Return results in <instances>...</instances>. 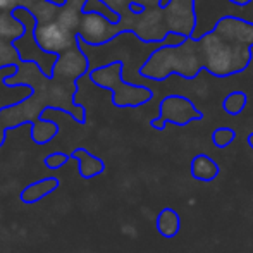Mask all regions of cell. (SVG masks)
<instances>
[{
  "instance_id": "obj_1",
  "label": "cell",
  "mask_w": 253,
  "mask_h": 253,
  "mask_svg": "<svg viewBox=\"0 0 253 253\" xmlns=\"http://www.w3.org/2000/svg\"><path fill=\"white\" fill-rule=\"evenodd\" d=\"M3 86H28L33 93L21 102L0 107V148L5 143L7 131L16 129L23 124L33 126L40 123L42 114L47 109L67 112L80 124L86 123V110L74 100L78 84L57 78H47L35 64H19L17 73L3 80Z\"/></svg>"
},
{
  "instance_id": "obj_2",
  "label": "cell",
  "mask_w": 253,
  "mask_h": 253,
  "mask_svg": "<svg viewBox=\"0 0 253 253\" xmlns=\"http://www.w3.org/2000/svg\"><path fill=\"white\" fill-rule=\"evenodd\" d=\"M88 78L97 86L112 91V103L116 107H140L152 100V90L124 80V67L119 60L102 66L88 73Z\"/></svg>"
},
{
  "instance_id": "obj_3",
  "label": "cell",
  "mask_w": 253,
  "mask_h": 253,
  "mask_svg": "<svg viewBox=\"0 0 253 253\" xmlns=\"http://www.w3.org/2000/svg\"><path fill=\"white\" fill-rule=\"evenodd\" d=\"M202 53L205 59V69L213 76H229L243 71L250 60V50L245 45H231L222 37L212 31L207 33L200 42Z\"/></svg>"
},
{
  "instance_id": "obj_4",
  "label": "cell",
  "mask_w": 253,
  "mask_h": 253,
  "mask_svg": "<svg viewBox=\"0 0 253 253\" xmlns=\"http://www.w3.org/2000/svg\"><path fill=\"white\" fill-rule=\"evenodd\" d=\"M193 52V48H186L183 45H177V47H174V45L160 47L141 66L140 74L155 81L166 80L172 73L183 74L184 78H193L191 73L197 74L202 67L200 62H198V57Z\"/></svg>"
},
{
  "instance_id": "obj_5",
  "label": "cell",
  "mask_w": 253,
  "mask_h": 253,
  "mask_svg": "<svg viewBox=\"0 0 253 253\" xmlns=\"http://www.w3.org/2000/svg\"><path fill=\"white\" fill-rule=\"evenodd\" d=\"M16 19H19L24 24L26 31L21 38L14 42V48L17 50V55L21 59V64H35L38 69L45 74L47 78L53 76V69L59 60V55L55 53H48L38 45L37 38H35V30H37V19H35L33 12L28 7H17L12 10Z\"/></svg>"
},
{
  "instance_id": "obj_6",
  "label": "cell",
  "mask_w": 253,
  "mask_h": 253,
  "mask_svg": "<svg viewBox=\"0 0 253 253\" xmlns=\"http://www.w3.org/2000/svg\"><path fill=\"white\" fill-rule=\"evenodd\" d=\"M203 114L193 102L179 95H169L160 102V114L157 119H152L150 126L155 129H166V124H176V126H186L193 121H200Z\"/></svg>"
},
{
  "instance_id": "obj_7",
  "label": "cell",
  "mask_w": 253,
  "mask_h": 253,
  "mask_svg": "<svg viewBox=\"0 0 253 253\" xmlns=\"http://www.w3.org/2000/svg\"><path fill=\"white\" fill-rule=\"evenodd\" d=\"M35 38H37L38 45H40L45 52L55 53V55H62L64 52L71 50V48L80 47V43H78V35L71 33L69 30L60 26L57 21L37 24Z\"/></svg>"
},
{
  "instance_id": "obj_8",
  "label": "cell",
  "mask_w": 253,
  "mask_h": 253,
  "mask_svg": "<svg viewBox=\"0 0 253 253\" xmlns=\"http://www.w3.org/2000/svg\"><path fill=\"white\" fill-rule=\"evenodd\" d=\"M117 24L110 23L98 14H83L78 28V37L81 42L91 47H102L117 37Z\"/></svg>"
},
{
  "instance_id": "obj_9",
  "label": "cell",
  "mask_w": 253,
  "mask_h": 253,
  "mask_svg": "<svg viewBox=\"0 0 253 253\" xmlns=\"http://www.w3.org/2000/svg\"><path fill=\"white\" fill-rule=\"evenodd\" d=\"M88 73H90L88 57L84 55V52L81 50L80 47H76V48H71V50L64 52L62 55H59V60H57V64H55L52 78L78 84V80Z\"/></svg>"
},
{
  "instance_id": "obj_10",
  "label": "cell",
  "mask_w": 253,
  "mask_h": 253,
  "mask_svg": "<svg viewBox=\"0 0 253 253\" xmlns=\"http://www.w3.org/2000/svg\"><path fill=\"white\" fill-rule=\"evenodd\" d=\"M215 33L226 38V42H234L238 45H245L250 40L253 42V28L245 21L236 19V17L220 19L215 26Z\"/></svg>"
},
{
  "instance_id": "obj_11",
  "label": "cell",
  "mask_w": 253,
  "mask_h": 253,
  "mask_svg": "<svg viewBox=\"0 0 253 253\" xmlns=\"http://www.w3.org/2000/svg\"><path fill=\"white\" fill-rule=\"evenodd\" d=\"M71 159L78 160V172L83 179H93V177L100 176L105 170V162L100 157L93 155L86 150V148H76L71 153Z\"/></svg>"
},
{
  "instance_id": "obj_12",
  "label": "cell",
  "mask_w": 253,
  "mask_h": 253,
  "mask_svg": "<svg viewBox=\"0 0 253 253\" xmlns=\"http://www.w3.org/2000/svg\"><path fill=\"white\" fill-rule=\"evenodd\" d=\"M60 186V181L57 177H43V179H38L35 183L28 184L23 191L19 193V200L26 205H33L43 200L45 197H48L50 193Z\"/></svg>"
},
{
  "instance_id": "obj_13",
  "label": "cell",
  "mask_w": 253,
  "mask_h": 253,
  "mask_svg": "<svg viewBox=\"0 0 253 253\" xmlns=\"http://www.w3.org/2000/svg\"><path fill=\"white\" fill-rule=\"evenodd\" d=\"M190 172L191 177L197 181H203V183H210V181L217 179L220 169L217 166V162L213 159H210L205 153H200V155L193 157L190 166Z\"/></svg>"
},
{
  "instance_id": "obj_14",
  "label": "cell",
  "mask_w": 253,
  "mask_h": 253,
  "mask_svg": "<svg viewBox=\"0 0 253 253\" xmlns=\"http://www.w3.org/2000/svg\"><path fill=\"white\" fill-rule=\"evenodd\" d=\"M155 227H157V233L160 234L162 238H176L177 233L181 231V217L179 213L176 212L174 209L170 207H166L159 212L155 220Z\"/></svg>"
},
{
  "instance_id": "obj_15",
  "label": "cell",
  "mask_w": 253,
  "mask_h": 253,
  "mask_svg": "<svg viewBox=\"0 0 253 253\" xmlns=\"http://www.w3.org/2000/svg\"><path fill=\"white\" fill-rule=\"evenodd\" d=\"M26 31L24 24L16 19L12 10H0V38L7 42H16Z\"/></svg>"
},
{
  "instance_id": "obj_16",
  "label": "cell",
  "mask_w": 253,
  "mask_h": 253,
  "mask_svg": "<svg viewBox=\"0 0 253 253\" xmlns=\"http://www.w3.org/2000/svg\"><path fill=\"white\" fill-rule=\"evenodd\" d=\"M59 134V124L48 119H42L40 123L31 126V140L37 145H47Z\"/></svg>"
},
{
  "instance_id": "obj_17",
  "label": "cell",
  "mask_w": 253,
  "mask_h": 253,
  "mask_svg": "<svg viewBox=\"0 0 253 253\" xmlns=\"http://www.w3.org/2000/svg\"><path fill=\"white\" fill-rule=\"evenodd\" d=\"M81 16H83V12H81L80 9L69 5V3H64V5H60L55 21L60 24V26H64L66 30H69L71 33L78 35V28H80V23H81Z\"/></svg>"
},
{
  "instance_id": "obj_18",
  "label": "cell",
  "mask_w": 253,
  "mask_h": 253,
  "mask_svg": "<svg viewBox=\"0 0 253 253\" xmlns=\"http://www.w3.org/2000/svg\"><path fill=\"white\" fill-rule=\"evenodd\" d=\"M83 14H98V16H103L105 19H109L110 23L119 24L121 23V16L103 0H86L81 9Z\"/></svg>"
},
{
  "instance_id": "obj_19",
  "label": "cell",
  "mask_w": 253,
  "mask_h": 253,
  "mask_svg": "<svg viewBox=\"0 0 253 253\" xmlns=\"http://www.w3.org/2000/svg\"><path fill=\"white\" fill-rule=\"evenodd\" d=\"M247 107V95L243 91H233L229 93L222 102V109L226 110L229 116H238L241 114Z\"/></svg>"
},
{
  "instance_id": "obj_20",
  "label": "cell",
  "mask_w": 253,
  "mask_h": 253,
  "mask_svg": "<svg viewBox=\"0 0 253 253\" xmlns=\"http://www.w3.org/2000/svg\"><path fill=\"white\" fill-rule=\"evenodd\" d=\"M19 64L21 59L14 48V43L0 38V69H5L9 66H19Z\"/></svg>"
},
{
  "instance_id": "obj_21",
  "label": "cell",
  "mask_w": 253,
  "mask_h": 253,
  "mask_svg": "<svg viewBox=\"0 0 253 253\" xmlns=\"http://www.w3.org/2000/svg\"><path fill=\"white\" fill-rule=\"evenodd\" d=\"M236 138V133L231 127H219L212 133V141L217 148H227Z\"/></svg>"
},
{
  "instance_id": "obj_22",
  "label": "cell",
  "mask_w": 253,
  "mask_h": 253,
  "mask_svg": "<svg viewBox=\"0 0 253 253\" xmlns=\"http://www.w3.org/2000/svg\"><path fill=\"white\" fill-rule=\"evenodd\" d=\"M67 160H71V155L62 153V152H53V153H48V155L45 157L43 162H45V167H47V169L55 170V169H60Z\"/></svg>"
},
{
  "instance_id": "obj_23",
  "label": "cell",
  "mask_w": 253,
  "mask_h": 253,
  "mask_svg": "<svg viewBox=\"0 0 253 253\" xmlns=\"http://www.w3.org/2000/svg\"><path fill=\"white\" fill-rule=\"evenodd\" d=\"M17 7H23L21 0H0V10H14Z\"/></svg>"
},
{
  "instance_id": "obj_24",
  "label": "cell",
  "mask_w": 253,
  "mask_h": 253,
  "mask_svg": "<svg viewBox=\"0 0 253 253\" xmlns=\"http://www.w3.org/2000/svg\"><path fill=\"white\" fill-rule=\"evenodd\" d=\"M21 2H23V7H28L30 10H33V9H37L38 5H42L45 0H21Z\"/></svg>"
},
{
  "instance_id": "obj_25",
  "label": "cell",
  "mask_w": 253,
  "mask_h": 253,
  "mask_svg": "<svg viewBox=\"0 0 253 253\" xmlns=\"http://www.w3.org/2000/svg\"><path fill=\"white\" fill-rule=\"evenodd\" d=\"M133 2L143 5L145 9H147V5H155V3H159V5H160V0H133Z\"/></svg>"
},
{
  "instance_id": "obj_26",
  "label": "cell",
  "mask_w": 253,
  "mask_h": 253,
  "mask_svg": "<svg viewBox=\"0 0 253 253\" xmlns=\"http://www.w3.org/2000/svg\"><path fill=\"white\" fill-rule=\"evenodd\" d=\"M84 2H86V0H66V3H69V5L76 7V9H80V10L83 9Z\"/></svg>"
},
{
  "instance_id": "obj_27",
  "label": "cell",
  "mask_w": 253,
  "mask_h": 253,
  "mask_svg": "<svg viewBox=\"0 0 253 253\" xmlns=\"http://www.w3.org/2000/svg\"><path fill=\"white\" fill-rule=\"evenodd\" d=\"M229 2L234 3V5H248L252 0H229Z\"/></svg>"
},
{
  "instance_id": "obj_28",
  "label": "cell",
  "mask_w": 253,
  "mask_h": 253,
  "mask_svg": "<svg viewBox=\"0 0 253 253\" xmlns=\"http://www.w3.org/2000/svg\"><path fill=\"white\" fill-rule=\"evenodd\" d=\"M247 143H248V147H250L252 150H253V133H250V134L247 136Z\"/></svg>"
},
{
  "instance_id": "obj_29",
  "label": "cell",
  "mask_w": 253,
  "mask_h": 253,
  "mask_svg": "<svg viewBox=\"0 0 253 253\" xmlns=\"http://www.w3.org/2000/svg\"><path fill=\"white\" fill-rule=\"evenodd\" d=\"M47 2H50V3H55V5H64L66 3V0H47Z\"/></svg>"
},
{
  "instance_id": "obj_30",
  "label": "cell",
  "mask_w": 253,
  "mask_h": 253,
  "mask_svg": "<svg viewBox=\"0 0 253 253\" xmlns=\"http://www.w3.org/2000/svg\"><path fill=\"white\" fill-rule=\"evenodd\" d=\"M170 2H172V0H160V7H162V9H166Z\"/></svg>"
}]
</instances>
